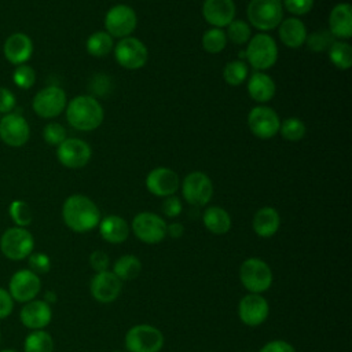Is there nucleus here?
Wrapping results in <instances>:
<instances>
[{
  "mask_svg": "<svg viewBox=\"0 0 352 352\" xmlns=\"http://www.w3.org/2000/svg\"><path fill=\"white\" fill-rule=\"evenodd\" d=\"M147 190L157 197H169L175 195L179 188V176L177 173L166 166H158L148 172L146 177Z\"/></svg>",
  "mask_w": 352,
  "mask_h": 352,
  "instance_id": "nucleus-19",
  "label": "nucleus"
},
{
  "mask_svg": "<svg viewBox=\"0 0 352 352\" xmlns=\"http://www.w3.org/2000/svg\"><path fill=\"white\" fill-rule=\"evenodd\" d=\"M8 212H10L12 221L16 224V227H26L33 220V213H32L30 206L28 205V202H25L22 199L12 201L10 204Z\"/></svg>",
  "mask_w": 352,
  "mask_h": 352,
  "instance_id": "nucleus-36",
  "label": "nucleus"
},
{
  "mask_svg": "<svg viewBox=\"0 0 352 352\" xmlns=\"http://www.w3.org/2000/svg\"><path fill=\"white\" fill-rule=\"evenodd\" d=\"M98 226H99L100 236L110 243H114V245L122 243L129 236V231H131L129 224L126 223L125 219L117 214H110L100 219Z\"/></svg>",
  "mask_w": 352,
  "mask_h": 352,
  "instance_id": "nucleus-24",
  "label": "nucleus"
},
{
  "mask_svg": "<svg viewBox=\"0 0 352 352\" xmlns=\"http://www.w3.org/2000/svg\"><path fill=\"white\" fill-rule=\"evenodd\" d=\"M30 138L28 120L18 113H8L0 118V139L8 147H22Z\"/></svg>",
  "mask_w": 352,
  "mask_h": 352,
  "instance_id": "nucleus-12",
  "label": "nucleus"
},
{
  "mask_svg": "<svg viewBox=\"0 0 352 352\" xmlns=\"http://www.w3.org/2000/svg\"><path fill=\"white\" fill-rule=\"evenodd\" d=\"M270 314L268 301L256 293H249L239 300L238 316L242 323L250 327L260 326L264 323Z\"/></svg>",
  "mask_w": 352,
  "mask_h": 352,
  "instance_id": "nucleus-16",
  "label": "nucleus"
},
{
  "mask_svg": "<svg viewBox=\"0 0 352 352\" xmlns=\"http://www.w3.org/2000/svg\"><path fill=\"white\" fill-rule=\"evenodd\" d=\"M34 248L33 235L25 227H11L0 238L3 254L11 260H23L30 256Z\"/></svg>",
  "mask_w": 352,
  "mask_h": 352,
  "instance_id": "nucleus-8",
  "label": "nucleus"
},
{
  "mask_svg": "<svg viewBox=\"0 0 352 352\" xmlns=\"http://www.w3.org/2000/svg\"><path fill=\"white\" fill-rule=\"evenodd\" d=\"M66 120L77 131L89 132L100 126L104 111L96 98L78 95L66 104Z\"/></svg>",
  "mask_w": 352,
  "mask_h": 352,
  "instance_id": "nucleus-2",
  "label": "nucleus"
},
{
  "mask_svg": "<svg viewBox=\"0 0 352 352\" xmlns=\"http://www.w3.org/2000/svg\"><path fill=\"white\" fill-rule=\"evenodd\" d=\"M329 32L337 38H349L352 36V7L349 3H338L331 8Z\"/></svg>",
  "mask_w": 352,
  "mask_h": 352,
  "instance_id": "nucleus-23",
  "label": "nucleus"
},
{
  "mask_svg": "<svg viewBox=\"0 0 352 352\" xmlns=\"http://www.w3.org/2000/svg\"><path fill=\"white\" fill-rule=\"evenodd\" d=\"M227 38H230L234 44H245L250 40L252 37V29L250 25L246 23L245 21L241 19H234L228 26H227Z\"/></svg>",
  "mask_w": 352,
  "mask_h": 352,
  "instance_id": "nucleus-37",
  "label": "nucleus"
},
{
  "mask_svg": "<svg viewBox=\"0 0 352 352\" xmlns=\"http://www.w3.org/2000/svg\"><path fill=\"white\" fill-rule=\"evenodd\" d=\"M41 289V280L37 274L30 270L16 271L10 280V296L19 302L34 300Z\"/></svg>",
  "mask_w": 352,
  "mask_h": 352,
  "instance_id": "nucleus-18",
  "label": "nucleus"
},
{
  "mask_svg": "<svg viewBox=\"0 0 352 352\" xmlns=\"http://www.w3.org/2000/svg\"><path fill=\"white\" fill-rule=\"evenodd\" d=\"M279 132L285 140L298 142L305 136L307 126L305 124L296 117H289L279 125Z\"/></svg>",
  "mask_w": 352,
  "mask_h": 352,
  "instance_id": "nucleus-35",
  "label": "nucleus"
},
{
  "mask_svg": "<svg viewBox=\"0 0 352 352\" xmlns=\"http://www.w3.org/2000/svg\"><path fill=\"white\" fill-rule=\"evenodd\" d=\"M114 58L120 66L129 70H136L146 65L148 51L139 38L128 36L120 38V41L116 44Z\"/></svg>",
  "mask_w": 352,
  "mask_h": 352,
  "instance_id": "nucleus-11",
  "label": "nucleus"
},
{
  "mask_svg": "<svg viewBox=\"0 0 352 352\" xmlns=\"http://www.w3.org/2000/svg\"><path fill=\"white\" fill-rule=\"evenodd\" d=\"M248 65L241 60V59H236V60H231L228 62L224 69H223V77H224V81L228 84V85H232V87H236V85H241L246 77H248Z\"/></svg>",
  "mask_w": 352,
  "mask_h": 352,
  "instance_id": "nucleus-34",
  "label": "nucleus"
},
{
  "mask_svg": "<svg viewBox=\"0 0 352 352\" xmlns=\"http://www.w3.org/2000/svg\"><path fill=\"white\" fill-rule=\"evenodd\" d=\"M205 228L216 235H224L231 230V216L220 206H209L202 214Z\"/></svg>",
  "mask_w": 352,
  "mask_h": 352,
  "instance_id": "nucleus-28",
  "label": "nucleus"
},
{
  "mask_svg": "<svg viewBox=\"0 0 352 352\" xmlns=\"http://www.w3.org/2000/svg\"><path fill=\"white\" fill-rule=\"evenodd\" d=\"M89 290L96 301L102 304H109L116 301L121 294L122 280L118 279L117 275L109 270L96 272L91 279Z\"/></svg>",
  "mask_w": 352,
  "mask_h": 352,
  "instance_id": "nucleus-17",
  "label": "nucleus"
},
{
  "mask_svg": "<svg viewBox=\"0 0 352 352\" xmlns=\"http://www.w3.org/2000/svg\"><path fill=\"white\" fill-rule=\"evenodd\" d=\"M21 322L33 330L44 329L52 318V311L44 300H32L21 309Z\"/></svg>",
  "mask_w": 352,
  "mask_h": 352,
  "instance_id": "nucleus-22",
  "label": "nucleus"
},
{
  "mask_svg": "<svg viewBox=\"0 0 352 352\" xmlns=\"http://www.w3.org/2000/svg\"><path fill=\"white\" fill-rule=\"evenodd\" d=\"M275 91H276L275 81L267 73L254 72L250 76L248 82V92L253 100L258 103H265L274 98Z\"/></svg>",
  "mask_w": 352,
  "mask_h": 352,
  "instance_id": "nucleus-27",
  "label": "nucleus"
},
{
  "mask_svg": "<svg viewBox=\"0 0 352 352\" xmlns=\"http://www.w3.org/2000/svg\"><path fill=\"white\" fill-rule=\"evenodd\" d=\"M164 346V334L151 324H135L125 334L128 352H160Z\"/></svg>",
  "mask_w": 352,
  "mask_h": 352,
  "instance_id": "nucleus-6",
  "label": "nucleus"
},
{
  "mask_svg": "<svg viewBox=\"0 0 352 352\" xmlns=\"http://www.w3.org/2000/svg\"><path fill=\"white\" fill-rule=\"evenodd\" d=\"M279 226H280L279 213L276 209L271 206L260 208L253 216V221H252L253 231L261 238H270L275 235L276 231L279 230Z\"/></svg>",
  "mask_w": 352,
  "mask_h": 352,
  "instance_id": "nucleus-26",
  "label": "nucleus"
},
{
  "mask_svg": "<svg viewBox=\"0 0 352 352\" xmlns=\"http://www.w3.org/2000/svg\"><path fill=\"white\" fill-rule=\"evenodd\" d=\"M89 264L96 272L107 271L110 265V258L103 250H94L89 256Z\"/></svg>",
  "mask_w": 352,
  "mask_h": 352,
  "instance_id": "nucleus-45",
  "label": "nucleus"
},
{
  "mask_svg": "<svg viewBox=\"0 0 352 352\" xmlns=\"http://www.w3.org/2000/svg\"><path fill=\"white\" fill-rule=\"evenodd\" d=\"M283 8H286L290 14L298 16L308 14L314 7V0H283Z\"/></svg>",
  "mask_w": 352,
  "mask_h": 352,
  "instance_id": "nucleus-42",
  "label": "nucleus"
},
{
  "mask_svg": "<svg viewBox=\"0 0 352 352\" xmlns=\"http://www.w3.org/2000/svg\"><path fill=\"white\" fill-rule=\"evenodd\" d=\"M113 45V37L107 32H95L85 43V48L92 56H106L111 52Z\"/></svg>",
  "mask_w": 352,
  "mask_h": 352,
  "instance_id": "nucleus-31",
  "label": "nucleus"
},
{
  "mask_svg": "<svg viewBox=\"0 0 352 352\" xmlns=\"http://www.w3.org/2000/svg\"><path fill=\"white\" fill-rule=\"evenodd\" d=\"M278 34L280 41L289 48H298L305 43L307 28L301 19L297 16H290L282 19L278 26Z\"/></svg>",
  "mask_w": 352,
  "mask_h": 352,
  "instance_id": "nucleus-25",
  "label": "nucleus"
},
{
  "mask_svg": "<svg viewBox=\"0 0 352 352\" xmlns=\"http://www.w3.org/2000/svg\"><path fill=\"white\" fill-rule=\"evenodd\" d=\"M12 81L18 88L29 89L36 82V72L28 63L15 66V70L12 73Z\"/></svg>",
  "mask_w": 352,
  "mask_h": 352,
  "instance_id": "nucleus-39",
  "label": "nucleus"
},
{
  "mask_svg": "<svg viewBox=\"0 0 352 352\" xmlns=\"http://www.w3.org/2000/svg\"><path fill=\"white\" fill-rule=\"evenodd\" d=\"M334 37L329 30H318L311 34H307L305 43L308 48L314 52H323L327 51L329 47L333 44Z\"/></svg>",
  "mask_w": 352,
  "mask_h": 352,
  "instance_id": "nucleus-38",
  "label": "nucleus"
},
{
  "mask_svg": "<svg viewBox=\"0 0 352 352\" xmlns=\"http://www.w3.org/2000/svg\"><path fill=\"white\" fill-rule=\"evenodd\" d=\"M182 210H183L182 201L176 195L165 197V201L162 204V212H164L165 216L176 217V216H179L182 213Z\"/></svg>",
  "mask_w": 352,
  "mask_h": 352,
  "instance_id": "nucleus-44",
  "label": "nucleus"
},
{
  "mask_svg": "<svg viewBox=\"0 0 352 352\" xmlns=\"http://www.w3.org/2000/svg\"><path fill=\"white\" fill-rule=\"evenodd\" d=\"M182 192L183 198L188 204L194 206H204L212 199L213 184L208 175L195 170L184 177L182 184Z\"/></svg>",
  "mask_w": 352,
  "mask_h": 352,
  "instance_id": "nucleus-14",
  "label": "nucleus"
},
{
  "mask_svg": "<svg viewBox=\"0 0 352 352\" xmlns=\"http://www.w3.org/2000/svg\"><path fill=\"white\" fill-rule=\"evenodd\" d=\"M44 301L45 302H55L56 301V294L54 292H47Z\"/></svg>",
  "mask_w": 352,
  "mask_h": 352,
  "instance_id": "nucleus-49",
  "label": "nucleus"
},
{
  "mask_svg": "<svg viewBox=\"0 0 352 352\" xmlns=\"http://www.w3.org/2000/svg\"><path fill=\"white\" fill-rule=\"evenodd\" d=\"M239 280L249 293L261 294L272 285V271L264 260L249 257L239 267Z\"/></svg>",
  "mask_w": 352,
  "mask_h": 352,
  "instance_id": "nucleus-3",
  "label": "nucleus"
},
{
  "mask_svg": "<svg viewBox=\"0 0 352 352\" xmlns=\"http://www.w3.org/2000/svg\"><path fill=\"white\" fill-rule=\"evenodd\" d=\"M67 98L63 88L58 85H48L40 89L32 100L33 111L45 120L55 118L66 109Z\"/></svg>",
  "mask_w": 352,
  "mask_h": 352,
  "instance_id": "nucleus-7",
  "label": "nucleus"
},
{
  "mask_svg": "<svg viewBox=\"0 0 352 352\" xmlns=\"http://www.w3.org/2000/svg\"><path fill=\"white\" fill-rule=\"evenodd\" d=\"M29 265H30V271H33L34 274H47L51 268V260L45 253H30L29 256Z\"/></svg>",
  "mask_w": 352,
  "mask_h": 352,
  "instance_id": "nucleus-41",
  "label": "nucleus"
},
{
  "mask_svg": "<svg viewBox=\"0 0 352 352\" xmlns=\"http://www.w3.org/2000/svg\"><path fill=\"white\" fill-rule=\"evenodd\" d=\"M132 231L139 241L155 245L166 236V223L153 212H140L132 220Z\"/></svg>",
  "mask_w": 352,
  "mask_h": 352,
  "instance_id": "nucleus-9",
  "label": "nucleus"
},
{
  "mask_svg": "<svg viewBox=\"0 0 352 352\" xmlns=\"http://www.w3.org/2000/svg\"><path fill=\"white\" fill-rule=\"evenodd\" d=\"M245 58L256 70L272 67L278 59V47L275 40L265 33H258L248 41Z\"/></svg>",
  "mask_w": 352,
  "mask_h": 352,
  "instance_id": "nucleus-5",
  "label": "nucleus"
},
{
  "mask_svg": "<svg viewBox=\"0 0 352 352\" xmlns=\"http://www.w3.org/2000/svg\"><path fill=\"white\" fill-rule=\"evenodd\" d=\"M184 234V227L182 223H170L166 224V235L170 238H180Z\"/></svg>",
  "mask_w": 352,
  "mask_h": 352,
  "instance_id": "nucleus-48",
  "label": "nucleus"
},
{
  "mask_svg": "<svg viewBox=\"0 0 352 352\" xmlns=\"http://www.w3.org/2000/svg\"><path fill=\"white\" fill-rule=\"evenodd\" d=\"M62 217L72 231L84 234L98 227L100 221V210L87 195L73 194L63 202Z\"/></svg>",
  "mask_w": 352,
  "mask_h": 352,
  "instance_id": "nucleus-1",
  "label": "nucleus"
},
{
  "mask_svg": "<svg viewBox=\"0 0 352 352\" xmlns=\"http://www.w3.org/2000/svg\"><path fill=\"white\" fill-rule=\"evenodd\" d=\"M327 51L330 62L336 67L346 70L352 66V47L349 43L342 40H334Z\"/></svg>",
  "mask_w": 352,
  "mask_h": 352,
  "instance_id": "nucleus-30",
  "label": "nucleus"
},
{
  "mask_svg": "<svg viewBox=\"0 0 352 352\" xmlns=\"http://www.w3.org/2000/svg\"><path fill=\"white\" fill-rule=\"evenodd\" d=\"M258 352H296L294 346L283 340L268 341Z\"/></svg>",
  "mask_w": 352,
  "mask_h": 352,
  "instance_id": "nucleus-46",
  "label": "nucleus"
},
{
  "mask_svg": "<svg viewBox=\"0 0 352 352\" xmlns=\"http://www.w3.org/2000/svg\"><path fill=\"white\" fill-rule=\"evenodd\" d=\"M3 54L11 65H23L33 55V41L28 34L22 32L12 33L6 38L3 44Z\"/></svg>",
  "mask_w": 352,
  "mask_h": 352,
  "instance_id": "nucleus-20",
  "label": "nucleus"
},
{
  "mask_svg": "<svg viewBox=\"0 0 352 352\" xmlns=\"http://www.w3.org/2000/svg\"><path fill=\"white\" fill-rule=\"evenodd\" d=\"M43 139L51 146H59L66 139V129L59 122H48L43 129Z\"/></svg>",
  "mask_w": 352,
  "mask_h": 352,
  "instance_id": "nucleus-40",
  "label": "nucleus"
},
{
  "mask_svg": "<svg viewBox=\"0 0 352 352\" xmlns=\"http://www.w3.org/2000/svg\"><path fill=\"white\" fill-rule=\"evenodd\" d=\"M202 15L213 28H226L234 21L235 3L232 0H205Z\"/></svg>",
  "mask_w": 352,
  "mask_h": 352,
  "instance_id": "nucleus-21",
  "label": "nucleus"
},
{
  "mask_svg": "<svg viewBox=\"0 0 352 352\" xmlns=\"http://www.w3.org/2000/svg\"><path fill=\"white\" fill-rule=\"evenodd\" d=\"M250 132L258 139H271L279 132L280 120L278 113L268 106H256L248 114Z\"/></svg>",
  "mask_w": 352,
  "mask_h": 352,
  "instance_id": "nucleus-15",
  "label": "nucleus"
},
{
  "mask_svg": "<svg viewBox=\"0 0 352 352\" xmlns=\"http://www.w3.org/2000/svg\"><path fill=\"white\" fill-rule=\"evenodd\" d=\"M227 45L226 32L220 28H210L202 36V47L209 54H219Z\"/></svg>",
  "mask_w": 352,
  "mask_h": 352,
  "instance_id": "nucleus-33",
  "label": "nucleus"
},
{
  "mask_svg": "<svg viewBox=\"0 0 352 352\" xmlns=\"http://www.w3.org/2000/svg\"><path fill=\"white\" fill-rule=\"evenodd\" d=\"M92 155L91 146L77 138H66L56 147V158L58 161L69 169H78L85 166Z\"/></svg>",
  "mask_w": 352,
  "mask_h": 352,
  "instance_id": "nucleus-13",
  "label": "nucleus"
},
{
  "mask_svg": "<svg viewBox=\"0 0 352 352\" xmlns=\"http://www.w3.org/2000/svg\"><path fill=\"white\" fill-rule=\"evenodd\" d=\"M246 14L253 28L267 32L282 22L283 6L280 0H250Z\"/></svg>",
  "mask_w": 352,
  "mask_h": 352,
  "instance_id": "nucleus-4",
  "label": "nucleus"
},
{
  "mask_svg": "<svg viewBox=\"0 0 352 352\" xmlns=\"http://www.w3.org/2000/svg\"><path fill=\"white\" fill-rule=\"evenodd\" d=\"M23 349L25 352H52V337L44 330H34L25 338Z\"/></svg>",
  "mask_w": 352,
  "mask_h": 352,
  "instance_id": "nucleus-32",
  "label": "nucleus"
},
{
  "mask_svg": "<svg viewBox=\"0 0 352 352\" xmlns=\"http://www.w3.org/2000/svg\"><path fill=\"white\" fill-rule=\"evenodd\" d=\"M14 308V300L7 290L0 287V319L7 318Z\"/></svg>",
  "mask_w": 352,
  "mask_h": 352,
  "instance_id": "nucleus-47",
  "label": "nucleus"
},
{
  "mask_svg": "<svg viewBox=\"0 0 352 352\" xmlns=\"http://www.w3.org/2000/svg\"><path fill=\"white\" fill-rule=\"evenodd\" d=\"M113 352H121V351H113Z\"/></svg>",
  "mask_w": 352,
  "mask_h": 352,
  "instance_id": "nucleus-51",
  "label": "nucleus"
},
{
  "mask_svg": "<svg viewBox=\"0 0 352 352\" xmlns=\"http://www.w3.org/2000/svg\"><path fill=\"white\" fill-rule=\"evenodd\" d=\"M16 106V98L14 92L6 87H0V114L12 113Z\"/></svg>",
  "mask_w": 352,
  "mask_h": 352,
  "instance_id": "nucleus-43",
  "label": "nucleus"
},
{
  "mask_svg": "<svg viewBox=\"0 0 352 352\" xmlns=\"http://www.w3.org/2000/svg\"><path fill=\"white\" fill-rule=\"evenodd\" d=\"M113 272L121 280H132L142 272V263L133 254H124L114 263Z\"/></svg>",
  "mask_w": 352,
  "mask_h": 352,
  "instance_id": "nucleus-29",
  "label": "nucleus"
},
{
  "mask_svg": "<svg viewBox=\"0 0 352 352\" xmlns=\"http://www.w3.org/2000/svg\"><path fill=\"white\" fill-rule=\"evenodd\" d=\"M136 12L126 4H116L106 12L104 28L111 37H128L136 29Z\"/></svg>",
  "mask_w": 352,
  "mask_h": 352,
  "instance_id": "nucleus-10",
  "label": "nucleus"
},
{
  "mask_svg": "<svg viewBox=\"0 0 352 352\" xmlns=\"http://www.w3.org/2000/svg\"><path fill=\"white\" fill-rule=\"evenodd\" d=\"M1 352H16V351H14V349H4V351H1Z\"/></svg>",
  "mask_w": 352,
  "mask_h": 352,
  "instance_id": "nucleus-50",
  "label": "nucleus"
}]
</instances>
